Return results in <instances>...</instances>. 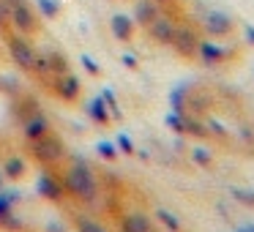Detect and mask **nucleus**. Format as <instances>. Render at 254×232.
Returning <instances> with one entry per match:
<instances>
[{"mask_svg": "<svg viewBox=\"0 0 254 232\" xmlns=\"http://www.w3.org/2000/svg\"><path fill=\"white\" fill-rule=\"evenodd\" d=\"M63 188L66 194H71L74 199H82V202H90L99 194V183H96V175L90 172V167L85 164L82 159H71V164L63 172Z\"/></svg>", "mask_w": 254, "mask_h": 232, "instance_id": "1", "label": "nucleus"}, {"mask_svg": "<svg viewBox=\"0 0 254 232\" xmlns=\"http://www.w3.org/2000/svg\"><path fill=\"white\" fill-rule=\"evenodd\" d=\"M28 150H30V156H33V161L41 167H55L66 159V142H63L55 131H47L44 137L30 139Z\"/></svg>", "mask_w": 254, "mask_h": 232, "instance_id": "2", "label": "nucleus"}, {"mask_svg": "<svg viewBox=\"0 0 254 232\" xmlns=\"http://www.w3.org/2000/svg\"><path fill=\"white\" fill-rule=\"evenodd\" d=\"M6 47H8V55H11V60L17 63L22 71H33L36 58H39V50L30 44L28 36H22V33H8V36H6Z\"/></svg>", "mask_w": 254, "mask_h": 232, "instance_id": "3", "label": "nucleus"}, {"mask_svg": "<svg viewBox=\"0 0 254 232\" xmlns=\"http://www.w3.org/2000/svg\"><path fill=\"white\" fill-rule=\"evenodd\" d=\"M8 25L14 28V33H22V36H33V33H39V30H41L39 14H36V8L30 6L28 0H25V3H17V6H11Z\"/></svg>", "mask_w": 254, "mask_h": 232, "instance_id": "4", "label": "nucleus"}, {"mask_svg": "<svg viewBox=\"0 0 254 232\" xmlns=\"http://www.w3.org/2000/svg\"><path fill=\"white\" fill-rule=\"evenodd\" d=\"M52 93L61 101H77L79 93H82V82L79 77H74L71 71L61 74V77H52Z\"/></svg>", "mask_w": 254, "mask_h": 232, "instance_id": "5", "label": "nucleus"}, {"mask_svg": "<svg viewBox=\"0 0 254 232\" xmlns=\"http://www.w3.org/2000/svg\"><path fill=\"white\" fill-rule=\"evenodd\" d=\"M36 191H39L44 199H50V202H61V199L66 197L63 180H61V177H55L52 172H41L39 180H36Z\"/></svg>", "mask_w": 254, "mask_h": 232, "instance_id": "6", "label": "nucleus"}, {"mask_svg": "<svg viewBox=\"0 0 254 232\" xmlns=\"http://www.w3.org/2000/svg\"><path fill=\"white\" fill-rule=\"evenodd\" d=\"M148 33L156 44H172V39H175V22H172L170 17H161L159 14V17L148 25Z\"/></svg>", "mask_w": 254, "mask_h": 232, "instance_id": "7", "label": "nucleus"}, {"mask_svg": "<svg viewBox=\"0 0 254 232\" xmlns=\"http://www.w3.org/2000/svg\"><path fill=\"white\" fill-rule=\"evenodd\" d=\"M197 44H199V39H197V33H194L191 28H175V39H172V47H175L178 55L191 58L194 52H197Z\"/></svg>", "mask_w": 254, "mask_h": 232, "instance_id": "8", "label": "nucleus"}, {"mask_svg": "<svg viewBox=\"0 0 254 232\" xmlns=\"http://www.w3.org/2000/svg\"><path fill=\"white\" fill-rule=\"evenodd\" d=\"M50 131V120H47V115H41V112H33V115H28L22 120V134H25V139H39V137H44V134Z\"/></svg>", "mask_w": 254, "mask_h": 232, "instance_id": "9", "label": "nucleus"}, {"mask_svg": "<svg viewBox=\"0 0 254 232\" xmlns=\"http://www.w3.org/2000/svg\"><path fill=\"white\" fill-rule=\"evenodd\" d=\"M134 19L131 17H126V14H112V19H110V30H112V36H115L118 41H131L134 39Z\"/></svg>", "mask_w": 254, "mask_h": 232, "instance_id": "10", "label": "nucleus"}, {"mask_svg": "<svg viewBox=\"0 0 254 232\" xmlns=\"http://www.w3.org/2000/svg\"><path fill=\"white\" fill-rule=\"evenodd\" d=\"M121 232H156L153 224H150V219L145 213H126L121 219Z\"/></svg>", "mask_w": 254, "mask_h": 232, "instance_id": "11", "label": "nucleus"}, {"mask_svg": "<svg viewBox=\"0 0 254 232\" xmlns=\"http://www.w3.org/2000/svg\"><path fill=\"white\" fill-rule=\"evenodd\" d=\"M156 17H159V6H156V0H137V6H134V25L148 28Z\"/></svg>", "mask_w": 254, "mask_h": 232, "instance_id": "12", "label": "nucleus"}, {"mask_svg": "<svg viewBox=\"0 0 254 232\" xmlns=\"http://www.w3.org/2000/svg\"><path fill=\"white\" fill-rule=\"evenodd\" d=\"M197 52H199V58H202V63H208V66H213V63H224L227 55H230L227 50H221L219 44H210V41H199Z\"/></svg>", "mask_w": 254, "mask_h": 232, "instance_id": "13", "label": "nucleus"}, {"mask_svg": "<svg viewBox=\"0 0 254 232\" xmlns=\"http://www.w3.org/2000/svg\"><path fill=\"white\" fill-rule=\"evenodd\" d=\"M88 115L93 117L99 126H110V120H112V115H110V110H107V104H104L101 96H96V99L88 101Z\"/></svg>", "mask_w": 254, "mask_h": 232, "instance_id": "14", "label": "nucleus"}, {"mask_svg": "<svg viewBox=\"0 0 254 232\" xmlns=\"http://www.w3.org/2000/svg\"><path fill=\"white\" fill-rule=\"evenodd\" d=\"M44 55H47V68H50V77H61V74L68 71V60H66V55H63V52L47 50Z\"/></svg>", "mask_w": 254, "mask_h": 232, "instance_id": "15", "label": "nucleus"}, {"mask_svg": "<svg viewBox=\"0 0 254 232\" xmlns=\"http://www.w3.org/2000/svg\"><path fill=\"white\" fill-rule=\"evenodd\" d=\"M189 85H178V88H172V93H170V107H172V112H186V104H189Z\"/></svg>", "mask_w": 254, "mask_h": 232, "instance_id": "16", "label": "nucleus"}, {"mask_svg": "<svg viewBox=\"0 0 254 232\" xmlns=\"http://www.w3.org/2000/svg\"><path fill=\"white\" fill-rule=\"evenodd\" d=\"M25 159H19V156H11V159H6V164H3V177H8V180H19V177L25 175Z\"/></svg>", "mask_w": 254, "mask_h": 232, "instance_id": "17", "label": "nucleus"}, {"mask_svg": "<svg viewBox=\"0 0 254 232\" xmlns=\"http://www.w3.org/2000/svg\"><path fill=\"white\" fill-rule=\"evenodd\" d=\"M19 202L17 191H8V188H0V221L6 219L8 213H14V205Z\"/></svg>", "mask_w": 254, "mask_h": 232, "instance_id": "18", "label": "nucleus"}, {"mask_svg": "<svg viewBox=\"0 0 254 232\" xmlns=\"http://www.w3.org/2000/svg\"><path fill=\"white\" fill-rule=\"evenodd\" d=\"M205 28H208L213 36H224V33H230V22H227L224 14H210V17L205 19Z\"/></svg>", "mask_w": 254, "mask_h": 232, "instance_id": "19", "label": "nucleus"}, {"mask_svg": "<svg viewBox=\"0 0 254 232\" xmlns=\"http://www.w3.org/2000/svg\"><path fill=\"white\" fill-rule=\"evenodd\" d=\"M36 8L44 19H55L61 14V3L58 0H36Z\"/></svg>", "mask_w": 254, "mask_h": 232, "instance_id": "20", "label": "nucleus"}, {"mask_svg": "<svg viewBox=\"0 0 254 232\" xmlns=\"http://www.w3.org/2000/svg\"><path fill=\"white\" fill-rule=\"evenodd\" d=\"M156 219H159V221H161V224H164L170 232H181V230H183L181 221H178V216H175V213H170L167 208H159V210H156Z\"/></svg>", "mask_w": 254, "mask_h": 232, "instance_id": "21", "label": "nucleus"}, {"mask_svg": "<svg viewBox=\"0 0 254 232\" xmlns=\"http://www.w3.org/2000/svg\"><path fill=\"white\" fill-rule=\"evenodd\" d=\"M183 134H191V137H208V128H205L199 120H194V117L183 115Z\"/></svg>", "mask_w": 254, "mask_h": 232, "instance_id": "22", "label": "nucleus"}, {"mask_svg": "<svg viewBox=\"0 0 254 232\" xmlns=\"http://www.w3.org/2000/svg\"><path fill=\"white\" fill-rule=\"evenodd\" d=\"M96 153H99L104 161H118V145L101 139V142H96Z\"/></svg>", "mask_w": 254, "mask_h": 232, "instance_id": "23", "label": "nucleus"}, {"mask_svg": "<svg viewBox=\"0 0 254 232\" xmlns=\"http://www.w3.org/2000/svg\"><path fill=\"white\" fill-rule=\"evenodd\" d=\"M101 99H104V104H107V110H110V115L121 120V117H123V112H121V107H118V96L112 93L110 88H104V90H101Z\"/></svg>", "mask_w": 254, "mask_h": 232, "instance_id": "24", "label": "nucleus"}, {"mask_svg": "<svg viewBox=\"0 0 254 232\" xmlns=\"http://www.w3.org/2000/svg\"><path fill=\"white\" fill-rule=\"evenodd\" d=\"M77 232H107V230L96 219H90V216H79L77 219Z\"/></svg>", "mask_w": 254, "mask_h": 232, "instance_id": "25", "label": "nucleus"}, {"mask_svg": "<svg viewBox=\"0 0 254 232\" xmlns=\"http://www.w3.org/2000/svg\"><path fill=\"white\" fill-rule=\"evenodd\" d=\"M230 194H232V199H238L241 205H249V208H254V191H252V188H238V186H232Z\"/></svg>", "mask_w": 254, "mask_h": 232, "instance_id": "26", "label": "nucleus"}, {"mask_svg": "<svg viewBox=\"0 0 254 232\" xmlns=\"http://www.w3.org/2000/svg\"><path fill=\"white\" fill-rule=\"evenodd\" d=\"M183 115H186V112H183ZM183 115H181V112H170V115L164 117L167 128L175 131V134H183Z\"/></svg>", "mask_w": 254, "mask_h": 232, "instance_id": "27", "label": "nucleus"}, {"mask_svg": "<svg viewBox=\"0 0 254 232\" xmlns=\"http://www.w3.org/2000/svg\"><path fill=\"white\" fill-rule=\"evenodd\" d=\"M115 145H118V153H126V156H131L134 150H137V148H134V142H131V137L123 134V131L115 137Z\"/></svg>", "mask_w": 254, "mask_h": 232, "instance_id": "28", "label": "nucleus"}, {"mask_svg": "<svg viewBox=\"0 0 254 232\" xmlns=\"http://www.w3.org/2000/svg\"><path fill=\"white\" fill-rule=\"evenodd\" d=\"M191 161H194L197 167H210V161H213V156H210L205 148H191Z\"/></svg>", "mask_w": 254, "mask_h": 232, "instance_id": "29", "label": "nucleus"}, {"mask_svg": "<svg viewBox=\"0 0 254 232\" xmlns=\"http://www.w3.org/2000/svg\"><path fill=\"white\" fill-rule=\"evenodd\" d=\"M79 63H82V68L90 74V77H99V74H101V66L90 55H79Z\"/></svg>", "mask_w": 254, "mask_h": 232, "instance_id": "30", "label": "nucleus"}, {"mask_svg": "<svg viewBox=\"0 0 254 232\" xmlns=\"http://www.w3.org/2000/svg\"><path fill=\"white\" fill-rule=\"evenodd\" d=\"M8 17H11V6H8L6 0H0V28L8 22Z\"/></svg>", "mask_w": 254, "mask_h": 232, "instance_id": "31", "label": "nucleus"}, {"mask_svg": "<svg viewBox=\"0 0 254 232\" xmlns=\"http://www.w3.org/2000/svg\"><path fill=\"white\" fill-rule=\"evenodd\" d=\"M121 60H123V66H126V68H131V71H134V68H139V60H137L134 55H128V52L121 58Z\"/></svg>", "mask_w": 254, "mask_h": 232, "instance_id": "32", "label": "nucleus"}, {"mask_svg": "<svg viewBox=\"0 0 254 232\" xmlns=\"http://www.w3.org/2000/svg\"><path fill=\"white\" fill-rule=\"evenodd\" d=\"M208 126H210V128H208V131H213V134H219V137H224V134H227V128H224V126H221V123H219V120H208Z\"/></svg>", "mask_w": 254, "mask_h": 232, "instance_id": "33", "label": "nucleus"}, {"mask_svg": "<svg viewBox=\"0 0 254 232\" xmlns=\"http://www.w3.org/2000/svg\"><path fill=\"white\" fill-rule=\"evenodd\" d=\"M235 232H254V224H241L235 227Z\"/></svg>", "mask_w": 254, "mask_h": 232, "instance_id": "34", "label": "nucleus"}, {"mask_svg": "<svg viewBox=\"0 0 254 232\" xmlns=\"http://www.w3.org/2000/svg\"><path fill=\"white\" fill-rule=\"evenodd\" d=\"M47 232H66V230H63L61 224H50V227H47Z\"/></svg>", "mask_w": 254, "mask_h": 232, "instance_id": "35", "label": "nucleus"}, {"mask_svg": "<svg viewBox=\"0 0 254 232\" xmlns=\"http://www.w3.org/2000/svg\"><path fill=\"white\" fill-rule=\"evenodd\" d=\"M246 36H249V41L254 44V28H246Z\"/></svg>", "mask_w": 254, "mask_h": 232, "instance_id": "36", "label": "nucleus"}, {"mask_svg": "<svg viewBox=\"0 0 254 232\" xmlns=\"http://www.w3.org/2000/svg\"><path fill=\"white\" fill-rule=\"evenodd\" d=\"M8 6H17V3H25V0H6Z\"/></svg>", "mask_w": 254, "mask_h": 232, "instance_id": "37", "label": "nucleus"}, {"mask_svg": "<svg viewBox=\"0 0 254 232\" xmlns=\"http://www.w3.org/2000/svg\"><path fill=\"white\" fill-rule=\"evenodd\" d=\"M156 3H167V0H156Z\"/></svg>", "mask_w": 254, "mask_h": 232, "instance_id": "38", "label": "nucleus"}]
</instances>
